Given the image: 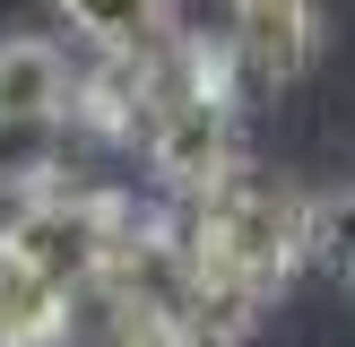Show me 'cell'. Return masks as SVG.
<instances>
[{"label":"cell","instance_id":"obj_2","mask_svg":"<svg viewBox=\"0 0 355 347\" xmlns=\"http://www.w3.org/2000/svg\"><path fill=\"white\" fill-rule=\"evenodd\" d=\"M321 52L312 0H225V61L243 87H295Z\"/></svg>","mask_w":355,"mask_h":347},{"label":"cell","instance_id":"obj_8","mask_svg":"<svg viewBox=\"0 0 355 347\" xmlns=\"http://www.w3.org/2000/svg\"><path fill=\"white\" fill-rule=\"evenodd\" d=\"M347 295H355V287H347Z\"/></svg>","mask_w":355,"mask_h":347},{"label":"cell","instance_id":"obj_3","mask_svg":"<svg viewBox=\"0 0 355 347\" xmlns=\"http://www.w3.org/2000/svg\"><path fill=\"white\" fill-rule=\"evenodd\" d=\"M69 78L52 35H0V121H69Z\"/></svg>","mask_w":355,"mask_h":347},{"label":"cell","instance_id":"obj_1","mask_svg":"<svg viewBox=\"0 0 355 347\" xmlns=\"http://www.w3.org/2000/svg\"><path fill=\"white\" fill-rule=\"evenodd\" d=\"M113 243H121V200H113V191H69V183L17 200V217L0 226V252L26 260L44 287L69 295V304H78L87 287H104Z\"/></svg>","mask_w":355,"mask_h":347},{"label":"cell","instance_id":"obj_5","mask_svg":"<svg viewBox=\"0 0 355 347\" xmlns=\"http://www.w3.org/2000/svg\"><path fill=\"white\" fill-rule=\"evenodd\" d=\"M69 321H78V312H69V295L44 287L26 260L0 252V347H61Z\"/></svg>","mask_w":355,"mask_h":347},{"label":"cell","instance_id":"obj_4","mask_svg":"<svg viewBox=\"0 0 355 347\" xmlns=\"http://www.w3.org/2000/svg\"><path fill=\"white\" fill-rule=\"evenodd\" d=\"M61 17L96 44V61H156L182 35L173 0H61Z\"/></svg>","mask_w":355,"mask_h":347},{"label":"cell","instance_id":"obj_6","mask_svg":"<svg viewBox=\"0 0 355 347\" xmlns=\"http://www.w3.org/2000/svg\"><path fill=\"white\" fill-rule=\"evenodd\" d=\"M61 148H69V121H0V191H17V200L52 191Z\"/></svg>","mask_w":355,"mask_h":347},{"label":"cell","instance_id":"obj_7","mask_svg":"<svg viewBox=\"0 0 355 347\" xmlns=\"http://www.w3.org/2000/svg\"><path fill=\"white\" fill-rule=\"evenodd\" d=\"M304 260L355 287V183H338V191H304Z\"/></svg>","mask_w":355,"mask_h":347}]
</instances>
